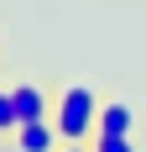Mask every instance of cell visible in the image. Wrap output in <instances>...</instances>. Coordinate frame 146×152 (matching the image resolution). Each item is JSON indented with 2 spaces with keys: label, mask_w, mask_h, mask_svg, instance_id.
Instances as JSON below:
<instances>
[{
  "label": "cell",
  "mask_w": 146,
  "mask_h": 152,
  "mask_svg": "<svg viewBox=\"0 0 146 152\" xmlns=\"http://www.w3.org/2000/svg\"><path fill=\"white\" fill-rule=\"evenodd\" d=\"M94 121H99V94L89 84H63L58 100H52V126H58L63 142H89L94 137Z\"/></svg>",
  "instance_id": "obj_1"
},
{
  "label": "cell",
  "mask_w": 146,
  "mask_h": 152,
  "mask_svg": "<svg viewBox=\"0 0 146 152\" xmlns=\"http://www.w3.org/2000/svg\"><path fill=\"white\" fill-rule=\"evenodd\" d=\"M11 94H16V115H21V126H26V121H47V115H52V100H47L42 84H11Z\"/></svg>",
  "instance_id": "obj_2"
},
{
  "label": "cell",
  "mask_w": 146,
  "mask_h": 152,
  "mask_svg": "<svg viewBox=\"0 0 146 152\" xmlns=\"http://www.w3.org/2000/svg\"><path fill=\"white\" fill-rule=\"evenodd\" d=\"M58 126L52 121H26V126H16V152H52L58 147Z\"/></svg>",
  "instance_id": "obj_3"
},
{
  "label": "cell",
  "mask_w": 146,
  "mask_h": 152,
  "mask_svg": "<svg viewBox=\"0 0 146 152\" xmlns=\"http://www.w3.org/2000/svg\"><path fill=\"white\" fill-rule=\"evenodd\" d=\"M131 121H136V110L125 105V100H110V105H99L94 131H104V137H131Z\"/></svg>",
  "instance_id": "obj_4"
},
{
  "label": "cell",
  "mask_w": 146,
  "mask_h": 152,
  "mask_svg": "<svg viewBox=\"0 0 146 152\" xmlns=\"http://www.w3.org/2000/svg\"><path fill=\"white\" fill-rule=\"evenodd\" d=\"M16 126H21V115H16V94L0 89V131H16Z\"/></svg>",
  "instance_id": "obj_5"
},
{
  "label": "cell",
  "mask_w": 146,
  "mask_h": 152,
  "mask_svg": "<svg viewBox=\"0 0 146 152\" xmlns=\"http://www.w3.org/2000/svg\"><path fill=\"white\" fill-rule=\"evenodd\" d=\"M94 152H136L131 137H104V131H94V142H89Z\"/></svg>",
  "instance_id": "obj_6"
},
{
  "label": "cell",
  "mask_w": 146,
  "mask_h": 152,
  "mask_svg": "<svg viewBox=\"0 0 146 152\" xmlns=\"http://www.w3.org/2000/svg\"><path fill=\"white\" fill-rule=\"evenodd\" d=\"M63 152H94V147H84V142H63Z\"/></svg>",
  "instance_id": "obj_7"
}]
</instances>
